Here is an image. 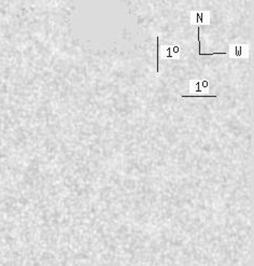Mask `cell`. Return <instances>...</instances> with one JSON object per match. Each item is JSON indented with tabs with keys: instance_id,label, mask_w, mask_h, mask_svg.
<instances>
[{
	"instance_id": "cell-1",
	"label": "cell",
	"mask_w": 254,
	"mask_h": 266,
	"mask_svg": "<svg viewBox=\"0 0 254 266\" xmlns=\"http://www.w3.org/2000/svg\"><path fill=\"white\" fill-rule=\"evenodd\" d=\"M250 53V46L249 44H240V43H233L228 46V56L231 58L237 60H248Z\"/></svg>"
},
{
	"instance_id": "cell-2",
	"label": "cell",
	"mask_w": 254,
	"mask_h": 266,
	"mask_svg": "<svg viewBox=\"0 0 254 266\" xmlns=\"http://www.w3.org/2000/svg\"><path fill=\"white\" fill-rule=\"evenodd\" d=\"M181 56V48L178 44L162 46L159 48L158 57L162 60H179Z\"/></svg>"
},
{
	"instance_id": "cell-3",
	"label": "cell",
	"mask_w": 254,
	"mask_h": 266,
	"mask_svg": "<svg viewBox=\"0 0 254 266\" xmlns=\"http://www.w3.org/2000/svg\"><path fill=\"white\" fill-rule=\"evenodd\" d=\"M209 82L207 80H189V93L192 95H209Z\"/></svg>"
},
{
	"instance_id": "cell-4",
	"label": "cell",
	"mask_w": 254,
	"mask_h": 266,
	"mask_svg": "<svg viewBox=\"0 0 254 266\" xmlns=\"http://www.w3.org/2000/svg\"><path fill=\"white\" fill-rule=\"evenodd\" d=\"M211 21V13L209 11L191 12L189 22L192 25H209Z\"/></svg>"
}]
</instances>
